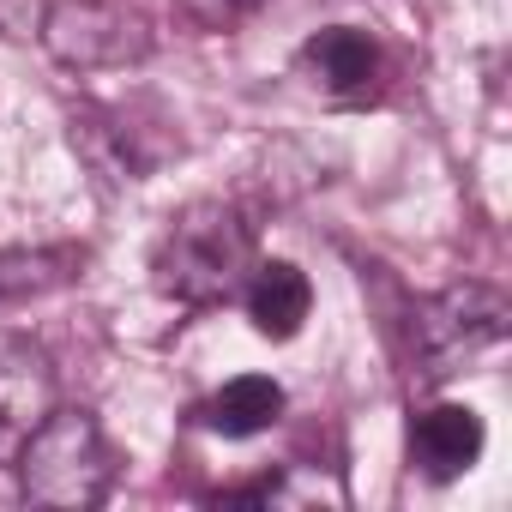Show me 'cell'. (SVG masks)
Masks as SVG:
<instances>
[{"instance_id":"277c9868","label":"cell","mask_w":512,"mask_h":512,"mask_svg":"<svg viewBox=\"0 0 512 512\" xmlns=\"http://www.w3.org/2000/svg\"><path fill=\"white\" fill-rule=\"evenodd\" d=\"M37 37L49 61L73 73H109V67H145L151 61V19L121 0H55L37 19Z\"/></svg>"},{"instance_id":"3957f363","label":"cell","mask_w":512,"mask_h":512,"mask_svg":"<svg viewBox=\"0 0 512 512\" xmlns=\"http://www.w3.org/2000/svg\"><path fill=\"white\" fill-rule=\"evenodd\" d=\"M506 338V296L494 284H452L410 308V344L422 380H452Z\"/></svg>"},{"instance_id":"9c48e42d","label":"cell","mask_w":512,"mask_h":512,"mask_svg":"<svg viewBox=\"0 0 512 512\" xmlns=\"http://www.w3.org/2000/svg\"><path fill=\"white\" fill-rule=\"evenodd\" d=\"M55 410V368L31 338H0V422L37 428Z\"/></svg>"},{"instance_id":"5b68a950","label":"cell","mask_w":512,"mask_h":512,"mask_svg":"<svg viewBox=\"0 0 512 512\" xmlns=\"http://www.w3.org/2000/svg\"><path fill=\"white\" fill-rule=\"evenodd\" d=\"M380 73H386V55L368 31L356 25H332V31H314L302 49H296V79L326 97V103H368L380 91Z\"/></svg>"},{"instance_id":"8fae6325","label":"cell","mask_w":512,"mask_h":512,"mask_svg":"<svg viewBox=\"0 0 512 512\" xmlns=\"http://www.w3.org/2000/svg\"><path fill=\"white\" fill-rule=\"evenodd\" d=\"M260 0H181V13L199 25V31H229V25H241Z\"/></svg>"},{"instance_id":"ba28073f","label":"cell","mask_w":512,"mask_h":512,"mask_svg":"<svg viewBox=\"0 0 512 512\" xmlns=\"http://www.w3.org/2000/svg\"><path fill=\"white\" fill-rule=\"evenodd\" d=\"M193 416H199V428H211V434H223V440H253V434L278 428V416H284V386H278L272 374H235V380H223Z\"/></svg>"},{"instance_id":"52a82bcc","label":"cell","mask_w":512,"mask_h":512,"mask_svg":"<svg viewBox=\"0 0 512 512\" xmlns=\"http://www.w3.org/2000/svg\"><path fill=\"white\" fill-rule=\"evenodd\" d=\"M235 302L247 308V320H253V332H260V338L290 344L308 326V314H314V284L290 260H253V272H247V284H241Z\"/></svg>"},{"instance_id":"6da1fadb","label":"cell","mask_w":512,"mask_h":512,"mask_svg":"<svg viewBox=\"0 0 512 512\" xmlns=\"http://www.w3.org/2000/svg\"><path fill=\"white\" fill-rule=\"evenodd\" d=\"M253 260H260L253 217L229 199H193L151 247V284L181 308H223L241 296Z\"/></svg>"},{"instance_id":"30bf717a","label":"cell","mask_w":512,"mask_h":512,"mask_svg":"<svg viewBox=\"0 0 512 512\" xmlns=\"http://www.w3.org/2000/svg\"><path fill=\"white\" fill-rule=\"evenodd\" d=\"M85 260H91L85 247H13V253H0V302L49 296V290L73 284L85 272Z\"/></svg>"},{"instance_id":"7a4b0ae2","label":"cell","mask_w":512,"mask_h":512,"mask_svg":"<svg viewBox=\"0 0 512 512\" xmlns=\"http://www.w3.org/2000/svg\"><path fill=\"white\" fill-rule=\"evenodd\" d=\"M19 488L31 506L49 512H91L115 488V446L91 410H49L37 428H25L19 446Z\"/></svg>"},{"instance_id":"7c38bea8","label":"cell","mask_w":512,"mask_h":512,"mask_svg":"<svg viewBox=\"0 0 512 512\" xmlns=\"http://www.w3.org/2000/svg\"><path fill=\"white\" fill-rule=\"evenodd\" d=\"M31 25V13L25 7H13V0H0V37H19Z\"/></svg>"},{"instance_id":"8992f818","label":"cell","mask_w":512,"mask_h":512,"mask_svg":"<svg viewBox=\"0 0 512 512\" xmlns=\"http://www.w3.org/2000/svg\"><path fill=\"white\" fill-rule=\"evenodd\" d=\"M488 446V428L470 404H428L410 416V470L422 482H458L464 470H476Z\"/></svg>"}]
</instances>
